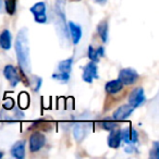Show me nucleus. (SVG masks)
I'll return each mask as SVG.
<instances>
[{"label":"nucleus","mask_w":159,"mask_h":159,"mask_svg":"<svg viewBox=\"0 0 159 159\" xmlns=\"http://www.w3.org/2000/svg\"><path fill=\"white\" fill-rule=\"evenodd\" d=\"M14 49H16V59L20 68L23 72L31 73V59H30V42H29V32L27 30L22 29L19 31L16 37L14 43Z\"/></svg>","instance_id":"nucleus-1"},{"label":"nucleus","mask_w":159,"mask_h":159,"mask_svg":"<svg viewBox=\"0 0 159 159\" xmlns=\"http://www.w3.org/2000/svg\"><path fill=\"white\" fill-rule=\"evenodd\" d=\"M30 11L34 16V20L36 23L39 24H45L47 23L48 19H47V6L44 1H39L36 2L30 8Z\"/></svg>","instance_id":"nucleus-2"},{"label":"nucleus","mask_w":159,"mask_h":159,"mask_svg":"<svg viewBox=\"0 0 159 159\" xmlns=\"http://www.w3.org/2000/svg\"><path fill=\"white\" fill-rule=\"evenodd\" d=\"M139 75L134 69L132 68H124L121 69L119 72L118 80L123 85H133L134 83L137 82Z\"/></svg>","instance_id":"nucleus-3"},{"label":"nucleus","mask_w":159,"mask_h":159,"mask_svg":"<svg viewBox=\"0 0 159 159\" xmlns=\"http://www.w3.org/2000/svg\"><path fill=\"white\" fill-rule=\"evenodd\" d=\"M99 79L98 75V69L97 64L95 62L91 61L86 64L85 66H83V73H82V80L85 83H93V80Z\"/></svg>","instance_id":"nucleus-4"},{"label":"nucleus","mask_w":159,"mask_h":159,"mask_svg":"<svg viewBox=\"0 0 159 159\" xmlns=\"http://www.w3.org/2000/svg\"><path fill=\"white\" fill-rule=\"evenodd\" d=\"M145 102L146 96L143 87H136L129 95V104L132 105L134 108H139V107L143 106Z\"/></svg>","instance_id":"nucleus-5"},{"label":"nucleus","mask_w":159,"mask_h":159,"mask_svg":"<svg viewBox=\"0 0 159 159\" xmlns=\"http://www.w3.org/2000/svg\"><path fill=\"white\" fill-rule=\"evenodd\" d=\"M30 150L32 152H39L46 144V136L40 132H34L31 134L29 139Z\"/></svg>","instance_id":"nucleus-6"},{"label":"nucleus","mask_w":159,"mask_h":159,"mask_svg":"<svg viewBox=\"0 0 159 159\" xmlns=\"http://www.w3.org/2000/svg\"><path fill=\"white\" fill-rule=\"evenodd\" d=\"M3 75H5L6 79L9 81L10 85L12 87H16L19 83L21 82V77L19 74L18 69L16 68L12 64H7V66L3 68Z\"/></svg>","instance_id":"nucleus-7"},{"label":"nucleus","mask_w":159,"mask_h":159,"mask_svg":"<svg viewBox=\"0 0 159 159\" xmlns=\"http://www.w3.org/2000/svg\"><path fill=\"white\" fill-rule=\"evenodd\" d=\"M135 108L130 104L122 105V106L118 107L112 113V119L116 121H122V120H125L134 112Z\"/></svg>","instance_id":"nucleus-8"},{"label":"nucleus","mask_w":159,"mask_h":159,"mask_svg":"<svg viewBox=\"0 0 159 159\" xmlns=\"http://www.w3.org/2000/svg\"><path fill=\"white\" fill-rule=\"evenodd\" d=\"M66 27H68V32L70 33L71 40H72L73 45H77L81 42L83 35L81 25L76 24V23L72 22V21H69L68 24H66Z\"/></svg>","instance_id":"nucleus-9"},{"label":"nucleus","mask_w":159,"mask_h":159,"mask_svg":"<svg viewBox=\"0 0 159 159\" xmlns=\"http://www.w3.org/2000/svg\"><path fill=\"white\" fill-rule=\"evenodd\" d=\"M25 141L21 139L12 145V147L10 148V154L12 157L16 159H23L25 157Z\"/></svg>","instance_id":"nucleus-10"},{"label":"nucleus","mask_w":159,"mask_h":159,"mask_svg":"<svg viewBox=\"0 0 159 159\" xmlns=\"http://www.w3.org/2000/svg\"><path fill=\"white\" fill-rule=\"evenodd\" d=\"M121 132L120 130H111L110 133L108 135V139H107V144L110 148L113 149H117L121 145Z\"/></svg>","instance_id":"nucleus-11"},{"label":"nucleus","mask_w":159,"mask_h":159,"mask_svg":"<svg viewBox=\"0 0 159 159\" xmlns=\"http://www.w3.org/2000/svg\"><path fill=\"white\" fill-rule=\"evenodd\" d=\"M123 86L124 85L122 84L118 79L111 80V81L106 83V85H105V91H106V93L109 94V95H116V94L120 93V92L123 89Z\"/></svg>","instance_id":"nucleus-12"},{"label":"nucleus","mask_w":159,"mask_h":159,"mask_svg":"<svg viewBox=\"0 0 159 159\" xmlns=\"http://www.w3.org/2000/svg\"><path fill=\"white\" fill-rule=\"evenodd\" d=\"M12 47V34L9 30H3L0 34V48L2 50H10Z\"/></svg>","instance_id":"nucleus-13"},{"label":"nucleus","mask_w":159,"mask_h":159,"mask_svg":"<svg viewBox=\"0 0 159 159\" xmlns=\"http://www.w3.org/2000/svg\"><path fill=\"white\" fill-rule=\"evenodd\" d=\"M97 33L99 35L100 39L102 40V43L108 42V36H109V25L108 21L104 20L97 25Z\"/></svg>","instance_id":"nucleus-14"},{"label":"nucleus","mask_w":159,"mask_h":159,"mask_svg":"<svg viewBox=\"0 0 159 159\" xmlns=\"http://www.w3.org/2000/svg\"><path fill=\"white\" fill-rule=\"evenodd\" d=\"M86 135V129L84 128L83 124H76L73 129V136H74L76 142H82Z\"/></svg>","instance_id":"nucleus-15"},{"label":"nucleus","mask_w":159,"mask_h":159,"mask_svg":"<svg viewBox=\"0 0 159 159\" xmlns=\"http://www.w3.org/2000/svg\"><path fill=\"white\" fill-rule=\"evenodd\" d=\"M73 57H70L66 60H62L59 62L58 64V70L60 72H66V73H71L72 71V66H73Z\"/></svg>","instance_id":"nucleus-16"},{"label":"nucleus","mask_w":159,"mask_h":159,"mask_svg":"<svg viewBox=\"0 0 159 159\" xmlns=\"http://www.w3.org/2000/svg\"><path fill=\"white\" fill-rule=\"evenodd\" d=\"M16 1L18 0H3V6L9 16H13L16 11Z\"/></svg>","instance_id":"nucleus-17"},{"label":"nucleus","mask_w":159,"mask_h":159,"mask_svg":"<svg viewBox=\"0 0 159 159\" xmlns=\"http://www.w3.org/2000/svg\"><path fill=\"white\" fill-rule=\"evenodd\" d=\"M53 80L58 81V82L62 83V84H66V83L70 81V73H66V72H58L55 73V74L51 75Z\"/></svg>","instance_id":"nucleus-18"},{"label":"nucleus","mask_w":159,"mask_h":159,"mask_svg":"<svg viewBox=\"0 0 159 159\" xmlns=\"http://www.w3.org/2000/svg\"><path fill=\"white\" fill-rule=\"evenodd\" d=\"M120 132H121V141L124 142L126 145L131 144V126L120 130Z\"/></svg>","instance_id":"nucleus-19"},{"label":"nucleus","mask_w":159,"mask_h":159,"mask_svg":"<svg viewBox=\"0 0 159 159\" xmlns=\"http://www.w3.org/2000/svg\"><path fill=\"white\" fill-rule=\"evenodd\" d=\"M100 125L104 130L106 131H111V130H115V129L118 128V124L117 122L115 121H110V120H104V121L100 122Z\"/></svg>","instance_id":"nucleus-20"},{"label":"nucleus","mask_w":159,"mask_h":159,"mask_svg":"<svg viewBox=\"0 0 159 159\" xmlns=\"http://www.w3.org/2000/svg\"><path fill=\"white\" fill-rule=\"evenodd\" d=\"M87 56H89V60L93 62H95V63H98L100 60V58L97 56V52H96V49L94 48L93 46H91L89 45V48H87Z\"/></svg>","instance_id":"nucleus-21"},{"label":"nucleus","mask_w":159,"mask_h":159,"mask_svg":"<svg viewBox=\"0 0 159 159\" xmlns=\"http://www.w3.org/2000/svg\"><path fill=\"white\" fill-rule=\"evenodd\" d=\"M149 156L154 159L159 158V143L157 141H155L154 144H152V148L149 152Z\"/></svg>","instance_id":"nucleus-22"},{"label":"nucleus","mask_w":159,"mask_h":159,"mask_svg":"<svg viewBox=\"0 0 159 159\" xmlns=\"http://www.w3.org/2000/svg\"><path fill=\"white\" fill-rule=\"evenodd\" d=\"M2 107L5 110H11V109L14 108V102L11 99V98H10V99H7L5 102H3Z\"/></svg>","instance_id":"nucleus-23"},{"label":"nucleus","mask_w":159,"mask_h":159,"mask_svg":"<svg viewBox=\"0 0 159 159\" xmlns=\"http://www.w3.org/2000/svg\"><path fill=\"white\" fill-rule=\"evenodd\" d=\"M19 102H20V106L22 109H26L27 107H29V97L26 98V99H23V96L22 94L20 95V97H19Z\"/></svg>","instance_id":"nucleus-24"},{"label":"nucleus","mask_w":159,"mask_h":159,"mask_svg":"<svg viewBox=\"0 0 159 159\" xmlns=\"http://www.w3.org/2000/svg\"><path fill=\"white\" fill-rule=\"evenodd\" d=\"M43 80L39 76H35V87H34V92H38L42 87Z\"/></svg>","instance_id":"nucleus-25"},{"label":"nucleus","mask_w":159,"mask_h":159,"mask_svg":"<svg viewBox=\"0 0 159 159\" xmlns=\"http://www.w3.org/2000/svg\"><path fill=\"white\" fill-rule=\"evenodd\" d=\"M137 148L135 147V144H129L125 148H124V152H128V154H133V152H136Z\"/></svg>","instance_id":"nucleus-26"},{"label":"nucleus","mask_w":159,"mask_h":159,"mask_svg":"<svg viewBox=\"0 0 159 159\" xmlns=\"http://www.w3.org/2000/svg\"><path fill=\"white\" fill-rule=\"evenodd\" d=\"M96 52H97V56L99 58H102L105 56V48L104 46H99L97 49H96Z\"/></svg>","instance_id":"nucleus-27"},{"label":"nucleus","mask_w":159,"mask_h":159,"mask_svg":"<svg viewBox=\"0 0 159 159\" xmlns=\"http://www.w3.org/2000/svg\"><path fill=\"white\" fill-rule=\"evenodd\" d=\"M16 117L20 118V119H23V118H24V113H23L21 110L19 111V109H16Z\"/></svg>","instance_id":"nucleus-28"},{"label":"nucleus","mask_w":159,"mask_h":159,"mask_svg":"<svg viewBox=\"0 0 159 159\" xmlns=\"http://www.w3.org/2000/svg\"><path fill=\"white\" fill-rule=\"evenodd\" d=\"M96 3H99V5H105L107 2V0H94Z\"/></svg>","instance_id":"nucleus-29"},{"label":"nucleus","mask_w":159,"mask_h":159,"mask_svg":"<svg viewBox=\"0 0 159 159\" xmlns=\"http://www.w3.org/2000/svg\"><path fill=\"white\" fill-rule=\"evenodd\" d=\"M2 7H3V0H0V12L2 11Z\"/></svg>","instance_id":"nucleus-30"},{"label":"nucleus","mask_w":159,"mask_h":159,"mask_svg":"<svg viewBox=\"0 0 159 159\" xmlns=\"http://www.w3.org/2000/svg\"><path fill=\"white\" fill-rule=\"evenodd\" d=\"M2 157H3V152H0V158H2Z\"/></svg>","instance_id":"nucleus-31"}]
</instances>
